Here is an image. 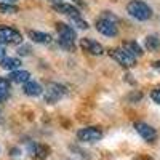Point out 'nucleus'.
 I'll list each match as a JSON object with an SVG mask.
<instances>
[{"label":"nucleus","instance_id":"7","mask_svg":"<svg viewBox=\"0 0 160 160\" xmlns=\"http://www.w3.org/2000/svg\"><path fill=\"white\" fill-rule=\"evenodd\" d=\"M96 31L101 32L106 37H117L118 29H117V24L108 18H99L96 21Z\"/></svg>","mask_w":160,"mask_h":160},{"label":"nucleus","instance_id":"16","mask_svg":"<svg viewBox=\"0 0 160 160\" xmlns=\"http://www.w3.org/2000/svg\"><path fill=\"white\" fill-rule=\"evenodd\" d=\"M123 48L128 51V53H131L133 56H142V48L139 47V43L138 42H135V40H127V42L123 43Z\"/></svg>","mask_w":160,"mask_h":160},{"label":"nucleus","instance_id":"27","mask_svg":"<svg viewBox=\"0 0 160 160\" xmlns=\"http://www.w3.org/2000/svg\"><path fill=\"white\" fill-rule=\"evenodd\" d=\"M51 5H59V3H64V0H48Z\"/></svg>","mask_w":160,"mask_h":160},{"label":"nucleus","instance_id":"15","mask_svg":"<svg viewBox=\"0 0 160 160\" xmlns=\"http://www.w3.org/2000/svg\"><path fill=\"white\" fill-rule=\"evenodd\" d=\"M10 82H13V83H28L29 80H31V74L28 72V71H13L11 74H10Z\"/></svg>","mask_w":160,"mask_h":160},{"label":"nucleus","instance_id":"11","mask_svg":"<svg viewBox=\"0 0 160 160\" xmlns=\"http://www.w3.org/2000/svg\"><path fill=\"white\" fill-rule=\"evenodd\" d=\"M53 10L61 13V15L69 16L71 19L74 18H80V11L77 7H74L72 3H59V5H53Z\"/></svg>","mask_w":160,"mask_h":160},{"label":"nucleus","instance_id":"20","mask_svg":"<svg viewBox=\"0 0 160 160\" xmlns=\"http://www.w3.org/2000/svg\"><path fill=\"white\" fill-rule=\"evenodd\" d=\"M151 98H152V101H154L155 104L160 106V88H155V90L151 91Z\"/></svg>","mask_w":160,"mask_h":160},{"label":"nucleus","instance_id":"10","mask_svg":"<svg viewBox=\"0 0 160 160\" xmlns=\"http://www.w3.org/2000/svg\"><path fill=\"white\" fill-rule=\"evenodd\" d=\"M135 130L138 131V135L148 142H154L157 139V131L155 128H152L151 125L144 123V122H136L135 123Z\"/></svg>","mask_w":160,"mask_h":160},{"label":"nucleus","instance_id":"29","mask_svg":"<svg viewBox=\"0 0 160 160\" xmlns=\"http://www.w3.org/2000/svg\"><path fill=\"white\" fill-rule=\"evenodd\" d=\"M154 68H155L157 71H160V61H155V62H154Z\"/></svg>","mask_w":160,"mask_h":160},{"label":"nucleus","instance_id":"5","mask_svg":"<svg viewBox=\"0 0 160 160\" xmlns=\"http://www.w3.org/2000/svg\"><path fill=\"white\" fill-rule=\"evenodd\" d=\"M66 93H68V88H66L64 85H61V83H50L45 88V91H43V99L48 104H55V102L61 101L66 96Z\"/></svg>","mask_w":160,"mask_h":160},{"label":"nucleus","instance_id":"24","mask_svg":"<svg viewBox=\"0 0 160 160\" xmlns=\"http://www.w3.org/2000/svg\"><path fill=\"white\" fill-rule=\"evenodd\" d=\"M10 98V91H0V102H5Z\"/></svg>","mask_w":160,"mask_h":160},{"label":"nucleus","instance_id":"3","mask_svg":"<svg viewBox=\"0 0 160 160\" xmlns=\"http://www.w3.org/2000/svg\"><path fill=\"white\" fill-rule=\"evenodd\" d=\"M22 35L18 29L11 26L0 24V43L2 45H21Z\"/></svg>","mask_w":160,"mask_h":160},{"label":"nucleus","instance_id":"28","mask_svg":"<svg viewBox=\"0 0 160 160\" xmlns=\"http://www.w3.org/2000/svg\"><path fill=\"white\" fill-rule=\"evenodd\" d=\"M5 53H7V51H5V48H3L2 45H0V59H3V58H5Z\"/></svg>","mask_w":160,"mask_h":160},{"label":"nucleus","instance_id":"21","mask_svg":"<svg viewBox=\"0 0 160 160\" xmlns=\"http://www.w3.org/2000/svg\"><path fill=\"white\" fill-rule=\"evenodd\" d=\"M0 91H10V82L3 77H0Z\"/></svg>","mask_w":160,"mask_h":160},{"label":"nucleus","instance_id":"13","mask_svg":"<svg viewBox=\"0 0 160 160\" xmlns=\"http://www.w3.org/2000/svg\"><path fill=\"white\" fill-rule=\"evenodd\" d=\"M24 95H28V96H40L43 93V88L40 83L34 82V80H29L28 83H24Z\"/></svg>","mask_w":160,"mask_h":160},{"label":"nucleus","instance_id":"25","mask_svg":"<svg viewBox=\"0 0 160 160\" xmlns=\"http://www.w3.org/2000/svg\"><path fill=\"white\" fill-rule=\"evenodd\" d=\"M19 154H21V152H19V149H16V148H13V149H11V157H13V158L19 157Z\"/></svg>","mask_w":160,"mask_h":160},{"label":"nucleus","instance_id":"22","mask_svg":"<svg viewBox=\"0 0 160 160\" xmlns=\"http://www.w3.org/2000/svg\"><path fill=\"white\" fill-rule=\"evenodd\" d=\"M141 98H142V93H139V91H136V93H130V95H128V101H131V102H133V101L136 102V101H139Z\"/></svg>","mask_w":160,"mask_h":160},{"label":"nucleus","instance_id":"4","mask_svg":"<svg viewBox=\"0 0 160 160\" xmlns=\"http://www.w3.org/2000/svg\"><path fill=\"white\" fill-rule=\"evenodd\" d=\"M109 55L117 64L122 66V68L130 69V68H135L136 66V56H133L125 48H112V50H109Z\"/></svg>","mask_w":160,"mask_h":160},{"label":"nucleus","instance_id":"19","mask_svg":"<svg viewBox=\"0 0 160 160\" xmlns=\"http://www.w3.org/2000/svg\"><path fill=\"white\" fill-rule=\"evenodd\" d=\"M77 28H80V29H88V22L87 21H83L82 18H74V19H71Z\"/></svg>","mask_w":160,"mask_h":160},{"label":"nucleus","instance_id":"17","mask_svg":"<svg viewBox=\"0 0 160 160\" xmlns=\"http://www.w3.org/2000/svg\"><path fill=\"white\" fill-rule=\"evenodd\" d=\"M144 45L149 51H157L160 50V38L157 35H148L144 38Z\"/></svg>","mask_w":160,"mask_h":160},{"label":"nucleus","instance_id":"30","mask_svg":"<svg viewBox=\"0 0 160 160\" xmlns=\"http://www.w3.org/2000/svg\"><path fill=\"white\" fill-rule=\"evenodd\" d=\"M3 2H5V3H15L16 0H3Z\"/></svg>","mask_w":160,"mask_h":160},{"label":"nucleus","instance_id":"14","mask_svg":"<svg viewBox=\"0 0 160 160\" xmlns=\"http://www.w3.org/2000/svg\"><path fill=\"white\" fill-rule=\"evenodd\" d=\"M21 59L18 58H10V56H5L3 59H0V68L2 69H7V71H18L21 68Z\"/></svg>","mask_w":160,"mask_h":160},{"label":"nucleus","instance_id":"1","mask_svg":"<svg viewBox=\"0 0 160 160\" xmlns=\"http://www.w3.org/2000/svg\"><path fill=\"white\" fill-rule=\"evenodd\" d=\"M56 31L59 34V38H58L59 47L68 50V51H74L75 50V38H77L75 31L66 22H56Z\"/></svg>","mask_w":160,"mask_h":160},{"label":"nucleus","instance_id":"9","mask_svg":"<svg viewBox=\"0 0 160 160\" xmlns=\"http://www.w3.org/2000/svg\"><path fill=\"white\" fill-rule=\"evenodd\" d=\"M80 47H82L83 51H87L88 55H91V56H101V55H104L102 45L98 43L96 40H93V38H82V40H80Z\"/></svg>","mask_w":160,"mask_h":160},{"label":"nucleus","instance_id":"23","mask_svg":"<svg viewBox=\"0 0 160 160\" xmlns=\"http://www.w3.org/2000/svg\"><path fill=\"white\" fill-rule=\"evenodd\" d=\"M102 18H108V19H111V21H114V22L118 21L114 15H111V11H102Z\"/></svg>","mask_w":160,"mask_h":160},{"label":"nucleus","instance_id":"8","mask_svg":"<svg viewBox=\"0 0 160 160\" xmlns=\"http://www.w3.org/2000/svg\"><path fill=\"white\" fill-rule=\"evenodd\" d=\"M26 146H28V152L35 160H45L50 155V148H48L47 144H38V142L28 141V142H26Z\"/></svg>","mask_w":160,"mask_h":160},{"label":"nucleus","instance_id":"6","mask_svg":"<svg viewBox=\"0 0 160 160\" xmlns=\"http://www.w3.org/2000/svg\"><path fill=\"white\" fill-rule=\"evenodd\" d=\"M77 138L82 142H96L102 138V130L99 127H87L77 131Z\"/></svg>","mask_w":160,"mask_h":160},{"label":"nucleus","instance_id":"2","mask_svg":"<svg viewBox=\"0 0 160 160\" xmlns=\"http://www.w3.org/2000/svg\"><path fill=\"white\" fill-rule=\"evenodd\" d=\"M127 11L130 16L138 21H148L152 18V8L142 0H131L127 5Z\"/></svg>","mask_w":160,"mask_h":160},{"label":"nucleus","instance_id":"12","mask_svg":"<svg viewBox=\"0 0 160 160\" xmlns=\"http://www.w3.org/2000/svg\"><path fill=\"white\" fill-rule=\"evenodd\" d=\"M28 35L32 42L35 43H40V45H50L53 42V37L50 34H45V32H38V31H28Z\"/></svg>","mask_w":160,"mask_h":160},{"label":"nucleus","instance_id":"18","mask_svg":"<svg viewBox=\"0 0 160 160\" xmlns=\"http://www.w3.org/2000/svg\"><path fill=\"white\" fill-rule=\"evenodd\" d=\"M18 11V7L16 5H11V3H0V13L3 15H13V13Z\"/></svg>","mask_w":160,"mask_h":160},{"label":"nucleus","instance_id":"26","mask_svg":"<svg viewBox=\"0 0 160 160\" xmlns=\"http://www.w3.org/2000/svg\"><path fill=\"white\" fill-rule=\"evenodd\" d=\"M18 53H19V55H29V48L28 47H22L21 50H18Z\"/></svg>","mask_w":160,"mask_h":160}]
</instances>
